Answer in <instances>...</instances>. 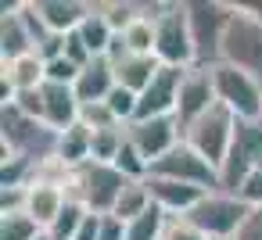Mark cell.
<instances>
[{
	"mask_svg": "<svg viewBox=\"0 0 262 240\" xmlns=\"http://www.w3.org/2000/svg\"><path fill=\"white\" fill-rule=\"evenodd\" d=\"M255 169H262V122H237V136L219 169V190L237 194Z\"/></svg>",
	"mask_w": 262,
	"mask_h": 240,
	"instance_id": "9",
	"label": "cell"
},
{
	"mask_svg": "<svg viewBox=\"0 0 262 240\" xmlns=\"http://www.w3.org/2000/svg\"><path fill=\"white\" fill-rule=\"evenodd\" d=\"M101 240H126V222L115 215H104L101 219Z\"/></svg>",
	"mask_w": 262,
	"mask_h": 240,
	"instance_id": "36",
	"label": "cell"
},
{
	"mask_svg": "<svg viewBox=\"0 0 262 240\" xmlns=\"http://www.w3.org/2000/svg\"><path fill=\"white\" fill-rule=\"evenodd\" d=\"M79 65H72L65 54L61 58H54V61H47V83H61V86H76V79H79Z\"/></svg>",
	"mask_w": 262,
	"mask_h": 240,
	"instance_id": "31",
	"label": "cell"
},
{
	"mask_svg": "<svg viewBox=\"0 0 262 240\" xmlns=\"http://www.w3.org/2000/svg\"><path fill=\"white\" fill-rule=\"evenodd\" d=\"M79 126H86L90 133H101V129H115V126H122V122L112 115V108H108L104 101H97V104H83V108H79Z\"/></svg>",
	"mask_w": 262,
	"mask_h": 240,
	"instance_id": "30",
	"label": "cell"
},
{
	"mask_svg": "<svg viewBox=\"0 0 262 240\" xmlns=\"http://www.w3.org/2000/svg\"><path fill=\"white\" fill-rule=\"evenodd\" d=\"M147 183V194H151V201L165 211V215H190V208L208 194V190H201V186H190V183H176V179H162V176H147L144 179Z\"/></svg>",
	"mask_w": 262,
	"mask_h": 240,
	"instance_id": "15",
	"label": "cell"
},
{
	"mask_svg": "<svg viewBox=\"0 0 262 240\" xmlns=\"http://www.w3.org/2000/svg\"><path fill=\"white\" fill-rule=\"evenodd\" d=\"M155 201H151V194H147V183H129L126 190H122V197H119V204H115V219H122V222H133L137 215H144L147 208H151Z\"/></svg>",
	"mask_w": 262,
	"mask_h": 240,
	"instance_id": "26",
	"label": "cell"
},
{
	"mask_svg": "<svg viewBox=\"0 0 262 240\" xmlns=\"http://www.w3.org/2000/svg\"><path fill=\"white\" fill-rule=\"evenodd\" d=\"M187 18L194 36V68H212L223 61V40L233 22L230 0H187Z\"/></svg>",
	"mask_w": 262,
	"mask_h": 240,
	"instance_id": "3",
	"label": "cell"
},
{
	"mask_svg": "<svg viewBox=\"0 0 262 240\" xmlns=\"http://www.w3.org/2000/svg\"><path fill=\"white\" fill-rule=\"evenodd\" d=\"M133 179H126L115 165H104V161H86L79 169H72V179L65 186V194L79 204H86V211L94 215H112L122 190L129 186Z\"/></svg>",
	"mask_w": 262,
	"mask_h": 240,
	"instance_id": "4",
	"label": "cell"
},
{
	"mask_svg": "<svg viewBox=\"0 0 262 240\" xmlns=\"http://www.w3.org/2000/svg\"><path fill=\"white\" fill-rule=\"evenodd\" d=\"M223 61L262 83V15L233 11V22L226 29V40H223Z\"/></svg>",
	"mask_w": 262,
	"mask_h": 240,
	"instance_id": "8",
	"label": "cell"
},
{
	"mask_svg": "<svg viewBox=\"0 0 262 240\" xmlns=\"http://www.w3.org/2000/svg\"><path fill=\"white\" fill-rule=\"evenodd\" d=\"M233 136H237V115H230L223 104H215L212 111H205L201 118H194V122L183 126V140H187L205 161H212L215 169H223Z\"/></svg>",
	"mask_w": 262,
	"mask_h": 240,
	"instance_id": "7",
	"label": "cell"
},
{
	"mask_svg": "<svg viewBox=\"0 0 262 240\" xmlns=\"http://www.w3.org/2000/svg\"><path fill=\"white\" fill-rule=\"evenodd\" d=\"M155 18V58L169 68H194V36L187 18V0H144Z\"/></svg>",
	"mask_w": 262,
	"mask_h": 240,
	"instance_id": "1",
	"label": "cell"
},
{
	"mask_svg": "<svg viewBox=\"0 0 262 240\" xmlns=\"http://www.w3.org/2000/svg\"><path fill=\"white\" fill-rule=\"evenodd\" d=\"M219 101H215V83H212V68H190L183 76V86H180V104H176V118L180 126L201 118L205 111H212Z\"/></svg>",
	"mask_w": 262,
	"mask_h": 240,
	"instance_id": "14",
	"label": "cell"
},
{
	"mask_svg": "<svg viewBox=\"0 0 262 240\" xmlns=\"http://www.w3.org/2000/svg\"><path fill=\"white\" fill-rule=\"evenodd\" d=\"M151 176L176 179V183H190V186H201V190H219V169L212 161H205L187 140H180L165 158H158L151 165Z\"/></svg>",
	"mask_w": 262,
	"mask_h": 240,
	"instance_id": "10",
	"label": "cell"
},
{
	"mask_svg": "<svg viewBox=\"0 0 262 240\" xmlns=\"http://www.w3.org/2000/svg\"><path fill=\"white\" fill-rule=\"evenodd\" d=\"M248 211H251V208H248L237 194H230V190H208V194L190 208L187 219H190L208 240H233L237 229L244 226Z\"/></svg>",
	"mask_w": 262,
	"mask_h": 240,
	"instance_id": "6",
	"label": "cell"
},
{
	"mask_svg": "<svg viewBox=\"0 0 262 240\" xmlns=\"http://www.w3.org/2000/svg\"><path fill=\"white\" fill-rule=\"evenodd\" d=\"M101 219H104V215H94V211H90V215L83 219L76 240H101Z\"/></svg>",
	"mask_w": 262,
	"mask_h": 240,
	"instance_id": "37",
	"label": "cell"
},
{
	"mask_svg": "<svg viewBox=\"0 0 262 240\" xmlns=\"http://www.w3.org/2000/svg\"><path fill=\"white\" fill-rule=\"evenodd\" d=\"M233 240H262V208H251Z\"/></svg>",
	"mask_w": 262,
	"mask_h": 240,
	"instance_id": "35",
	"label": "cell"
},
{
	"mask_svg": "<svg viewBox=\"0 0 262 240\" xmlns=\"http://www.w3.org/2000/svg\"><path fill=\"white\" fill-rule=\"evenodd\" d=\"M0 136H4V154L26 158L33 165L54 158L58 154V140H61L58 129H51L43 118L26 115L15 104H8L4 111H0Z\"/></svg>",
	"mask_w": 262,
	"mask_h": 240,
	"instance_id": "2",
	"label": "cell"
},
{
	"mask_svg": "<svg viewBox=\"0 0 262 240\" xmlns=\"http://www.w3.org/2000/svg\"><path fill=\"white\" fill-rule=\"evenodd\" d=\"M165 226H169V215L158 204H151L144 215H137L133 222H126V240H162Z\"/></svg>",
	"mask_w": 262,
	"mask_h": 240,
	"instance_id": "25",
	"label": "cell"
},
{
	"mask_svg": "<svg viewBox=\"0 0 262 240\" xmlns=\"http://www.w3.org/2000/svg\"><path fill=\"white\" fill-rule=\"evenodd\" d=\"M69 204V194L54 183H29V204H26V215H33L40 222V229L47 233L54 226V219L61 215V208Z\"/></svg>",
	"mask_w": 262,
	"mask_h": 240,
	"instance_id": "21",
	"label": "cell"
},
{
	"mask_svg": "<svg viewBox=\"0 0 262 240\" xmlns=\"http://www.w3.org/2000/svg\"><path fill=\"white\" fill-rule=\"evenodd\" d=\"M43 229L33 215L18 211V215H0V240H40Z\"/></svg>",
	"mask_w": 262,
	"mask_h": 240,
	"instance_id": "29",
	"label": "cell"
},
{
	"mask_svg": "<svg viewBox=\"0 0 262 240\" xmlns=\"http://www.w3.org/2000/svg\"><path fill=\"white\" fill-rule=\"evenodd\" d=\"M126 136L144 154V161L155 165L158 158H165L183 140V126H180L176 115H165V118H137V122L126 126Z\"/></svg>",
	"mask_w": 262,
	"mask_h": 240,
	"instance_id": "11",
	"label": "cell"
},
{
	"mask_svg": "<svg viewBox=\"0 0 262 240\" xmlns=\"http://www.w3.org/2000/svg\"><path fill=\"white\" fill-rule=\"evenodd\" d=\"M90 143H94V133L76 122L72 129L61 133V140H58V158H61L69 169H79V165L90 161Z\"/></svg>",
	"mask_w": 262,
	"mask_h": 240,
	"instance_id": "23",
	"label": "cell"
},
{
	"mask_svg": "<svg viewBox=\"0 0 262 240\" xmlns=\"http://www.w3.org/2000/svg\"><path fill=\"white\" fill-rule=\"evenodd\" d=\"M0 97H4V108L15 104L18 93H33L47 83V61L40 54H26V58H15V61H4L0 65Z\"/></svg>",
	"mask_w": 262,
	"mask_h": 240,
	"instance_id": "13",
	"label": "cell"
},
{
	"mask_svg": "<svg viewBox=\"0 0 262 240\" xmlns=\"http://www.w3.org/2000/svg\"><path fill=\"white\" fill-rule=\"evenodd\" d=\"M40 240H51V236H47V233H43V236H40Z\"/></svg>",
	"mask_w": 262,
	"mask_h": 240,
	"instance_id": "38",
	"label": "cell"
},
{
	"mask_svg": "<svg viewBox=\"0 0 262 240\" xmlns=\"http://www.w3.org/2000/svg\"><path fill=\"white\" fill-rule=\"evenodd\" d=\"M212 83H215V101L237 115V122H262V83L226 61L212 65Z\"/></svg>",
	"mask_w": 262,
	"mask_h": 240,
	"instance_id": "5",
	"label": "cell"
},
{
	"mask_svg": "<svg viewBox=\"0 0 262 240\" xmlns=\"http://www.w3.org/2000/svg\"><path fill=\"white\" fill-rule=\"evenodd\" d=\"M65 58H69L72 65H79V68H86V65L94 61V54H90V47L83 43L79 33H65Z\"/></svg>",
	"mask_w": 262,
	"mask_h": 240,
	"instance_id": "33",
	"label": "cell"
},
{
	"mask_svg": "<svg viewBox=\"0 0 262 240\" xmlns=\"http://www.w3.org/2000/svg\"><path fill=\"white\" fill-rule=\"evenodd\" d=\"M237 197H241L248 208H262V169H255V172H251V176L241 183Z\"/></svg>",
	"mask_w": 262,
	"mask_h": 240,
	"instance_id": "34",
	"label": "cell"
},
{
	"mask_svg": "<svg viewBox=\"0 0 262 240\" xmlns=\"http://www.w3.org/2000/svg\"><path fill=\"white\" fill-rule=\"evenodd\" d=\"M79 36H83V43L90 47V54L94 58H108V51H112V43H115V29L108 26V18L97 11V4H94V0H90V15L83 18V26L76 29Z\"/></svg>",
	"mask_w": 262,
	"mask_h": 240,
	"instance_id": "22",
	"label": "cell"
},
{
	"mask_svg": "<svg viewBox=\"0 0 262 240\" xmlns=\"http://www.w3.org/2000/svg\"><path fill=\"white\" fill-rule=\"evenodd\" d=\"M112 65H115V83L133 93H144L162 72V61L155 54H126L122 61H112Z\"/></svg>",
	"mask_w": 262,
	"mask_h": 240,
	"instance_id": "20",
	"label": "cell"
},
{
	"mask_svg": "<svg viewBox=\"0 0 262 240\" xmlns=\"http://www.w3.org/2000/svg\"><path fill=\"white\" fill-rule=\"evenodd\" d=\"M86 215H90L86 204H79V201L69 197V204L61 208V215H58L54 226L47 229V236H51V240H76V233H79V226H83Z\"/></svg>",
	"mask_w": 262,
	"mask_h": 240,
	"instance_id": "28",
	"label": "cell"
},
{
	"mask_svg": "<svg viewBox=\"0 0 262 240\" xmlns=\"http://www.w3.org/2000/svg\"><path fill=\"white\" fill-rule=\"evenodd\" d=\"M94 4H97V11L108 18V26H112L115 33H126L129 22L144 11L140 0H94Z\"/></svg>",
	"mask_w": 262,
	"mask_h": 240,
	"instance_id": "27",
	"label": "cell"
},
{
	"mask_svg": "<svg viewBox=\"0 0 262 240\" xmlns=\"http://www.w3.org/2000/svg\"><path fill=\"white\" fill-rule=\"evenodd\" d=\"M187 72L190 68H169V65H162V72L155 76V83L140 93L137 118H165V115H176L180 86H183V76Z\"/></svg>",
	"mask_w": 262,
	"mask_h": 240,
	"instance_id": "12",
	"label": "cell"
},
{
	"mask_svg": "<svg viewBox=\"0 0 262 240\" xmlns=\"http://www.w3.org/2000/svg\"><path fill=\"white\" fill-rule=\"evenodd\" d=\"M162 240H208V236H205V233H201L187 215H176V219L169 215V226H165Z\"/></svg>",
	"mask_w": 262,
	"mask_h": 240,
	"instance_id": "32",
	"label": "cell"
},
{
	"mask_svg": "<svg viewBox=\"0 0 262 240\" xmlns=\"http://www.w3.org/2000/svg\"><path fill=\"white\" fill-rule=\"evenodd\" d=\"M26 54H36V43H33L29 26L22 22V0H11V4H4V15H0V58L15 61Z\"/></svg>",
	"mask_w": 262,
	"mask_h": 240,
	"instance_id": "17",
	"label": "cell"
},
{
	"mask_svg": "<svg viewBox=\"0 0 262 240\" xmlns=\"http://www.w3.org/2000/svg\"><path fill=\"white\" fill-rule=\"evenodd\" d=\"M119 83H115V65L108 61V58H94L83 72H79V79H76V97H79V104H97V101H108V93L115 90Z\"/></svg>",
	"mask_w": 262,
	"mask_h": 240,
	"instance_id": "19",
	"label": "cell"
},
{
	"mask_svg": "<svg viewBox=\"0 0 262 240\" xmlns=\"http://www.w3.org/2000/svg\"><path fill=\"white\" fill-rule=\"evenodd\" d=\"M40 101H43V122L51 126V129H58V133H65V129H72L76 122H79V97H76V90L72 86H61V83H43L40 86Z\"/></svg>",
	"mask_w": 262,
	"mask_h": 240,
	"instance_id": "16",
	"label": "cell"
},
{
	"mask_svg": "<svg viewBox=\"0 0 262 240\" xmlns=\"http://www.w3.org/2000/svg\"><path fill=\"white\" fill-rule=\"evenodd\" d=\"M33 8L51 33L65 36L83 26V18L90 15V0H33Z\"/></svg>",
	"mask_w": 262,
	"mask_h": 240,
	"instance_id": "18",
	"label": "cell"
},
{
	"mask_svg": "<svg viewBox=\"0 0 262 240\" xmlns=\"http://www.w3.org/2000/svg\"><path fill=\"white\" fill-rule=\"evenodd\" d=\"M144 4V0H140ZM122 36V43H126V51L129 54H155V18L147 15V8L129 22V29L126 33H119Z\"/></svg>",
	"mask_w": 262,
	"mask_h": 240,
	"instance_id": "24",
	"label": "cell"
}]
</instances>
